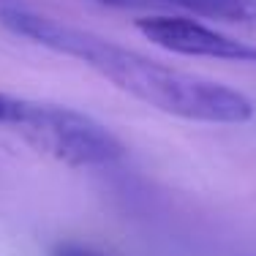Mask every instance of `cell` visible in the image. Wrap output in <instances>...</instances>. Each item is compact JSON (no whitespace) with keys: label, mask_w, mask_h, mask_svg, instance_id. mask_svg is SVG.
I'll use <instances>...</instances> for the list:
<instances>
[{"label":"cell","mask_w":256,"mask_h":256,"mask_svg":"<svg viewBox=\"0 0 256 256\" xmlns=\"http://www.w3.org/2000/svg\"><path fill=\"white\" fill-rule=\"evenodd\" d=\"M166 3L207 16V20H221L256 33V0H166Z\"/></svg>","instance_id":"277c9868"},{"label":"cell","mask_w":256,"mask_h":256,"mask_svg":"<svg viewBox=\"0 0 256 256\" xmlns=\"http://www.w3.org/2000/svg\"><path fill=\"white\" fill-rule=\"evenodd\" d=\"M52 256H106V254L96 251L90 246H82V242H60L52 251Z\"/></svg>","instance_id":"5b68a950"},{"label":"cell","mask_w":256,"mask_h":256,"mask_svg":"<svg viewBox=\"0 0 256 256\" xmlns=\"http://www.w3.org/2000/svg\"><path fill=\"white\" fill-rule=\"evenodd\" d=\"M136 30L148 41L161 50H169L186 58H216L226 63H246L256 66V46L224 36L218 30L202 25L188 16H142L136 20Z\"/></svg>","instance_id":"3957f363"},{"label":"cell","mask_w":256,"mask_h":256,"mask_svg":"<svg viewBox=\"0 0 256 256\" xmlns=\"http://www.w3.org/2000/svg\"><path fill=\"white\" fill-rule=\"evenodd\" d=\"M98 3H109V6H126V3H131V0H98Z\"/></svg>","instance_id":"8992f818"},{"label":"cell","mask_w":256,"mask_h":256,"mask_svg":"<svg viewBox=\"0 0 256 256\" xmlns=\"http://www.w3.org/2000/svg\"><path fill=\"white\" fill-rule=\"evenodd\" d=\"M0 22L22 38L84 63L114 88L158 112L196 123H248L254 118V104L240 90L164 66L98 33L63 25L16 6H3Z\"/></svg>","instance_id":"6da1fadb"},{"label":"cell","mask_w":256,"mask_h":256,"mask_svg":"<svg viewBox=\"0 0 256 256\" xmlns=\"http://www.w3.org/2000/svg\"><path fill=\"white\" fill-rule=\"evenodd\" d=\"M0 126L36 153L74 169L106 166L126 156V148L104 123L71 106L33 101L0 90Z\"/></svg>","instance_id":"7a4b0ae2"}]
</instances>
